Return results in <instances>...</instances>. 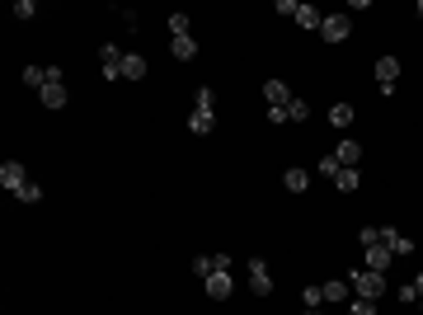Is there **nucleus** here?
<instances>
[{
    "instance_id": "nucleus-1",
    "label": "nucleus",
    "mask_w": 423,
    "mask_h": 315,
    "mask_svg": "<svg viewBox=\"0 0 423 315\" xmlns=\"http://www.w3.org/2000/svg\"><path fill=\"white\" fill-rule=\"evenodd\" d=\"M348 287L358 292V296H367V301H381V292H386V273L358 268V273H348Z\"/></svg>"
},
{
    "instance_id": "nucleus-2",
    "label": "nucleus",
    "mask_w": 423,
    "mask_h": 315,
    "mask_svg": "<svg viewBox=\"0 0 423 315\" xmlns=\"http://www.w3.org/2000/svg\"><path fill=\"white\" fill-rule=\"evenodd\" d=\"M28 184H33V179L24 174V165H19V160H5V165H0V188H5V193H14V198H19Z\"/></svg>"
},
{
    "instance_id": "nucleus-3",
    "label": "nucleus",
    "mask_w": 423,
    "mask_h": 315,
    "mask_svg": "<svg viewBox=\"0 0 423 315\" xmlns=\"http://www.w3.org/2000/svg\"><path fill=\"white\" fill-rule=\"evenodd\" d=\"M376 85H381V94H395V85H400V57H381L376 61Z\"/></svg>"
},
{
    "instance_id": "nucleus-4",
    "label": "nucleus",
    "mask_w": 423,
    "mask_h": 315,
    "mask_svg": "<svg viewBox=\"0 0 423 315\" xmlns=\"http://www.w3.org/2000/svg\"><path fill=\"white\" fill-rule=\"evenodd\" d=\"M348 33H353L348 14H324V24H320V38H324V43H344Z\"/></svg>"
},
{
    "instance_id": "nucleus-5",
    "label": "nucleus",
    "mask_w": 423,
    "mask_h": 315,
    "mask_svg": "<svg viewBox=\"0 0 423 315\" xmlns=\"http://www.w3.org/2000/svg\"><path fill=\"white\" fill-rule=\"evenodd\" d=\"M123 48H118V43H104V48H99V61H104V76L108 80H123Z\"/></svg>"
},
{
    "instance_id": "nucleus-6",
    "label": "nucleus",
    "mask_w": 423,
    "mask_h": 315,
    "mask_svg": "<svg viewBox=\"0 0 423 315\" xmlns=\"http://www.w3.org/2000/svg\"><path fill=\"white\" fill-rule=\"evenodd\" d=\"M249 287H254V296H268V292H273V278H268V263L259 259V254L249 259Z\"/></svg>"
},
{
    "instance_id": "nucleus-7",
    "label": "nucleus",
    "mask_w": 423,
    "mask_h": 315,
    "mask_svg": "<svg viewBox=\"0 0 423 315\" xmlns=\"http://www.w3.org/2000/svg\"><path fill=\"white\" fill-rule=\"evenodd\" d=\"M264 99H268V108H287L296 94H291L287 80H268V85H264Z\"/></svg>"
},
{
    "instance_id": "nucleus-8",
    "label": "nucleus",
    "mask_w": 423,
    "mask_h": 315,
    "mask_svg": "<svg viewBox=\"0 0 423 315\" xmlns=\"http://www.w3.org/2000/svg\"><path fill=\"white\" fill-rule=\"evenodd\" d=\"M207 296L212 301H226V296H231V268H216L207 278Z\"/></svg>"
},
{
    "instance_id": "nucleus-9",
    "label": "nucleus",
    "mask_w": 423,
    "mask_h": 315,
    "mask_svg": "<svg viewBox=\"0 0 423 315\" xmlns=\"http://www.w3.org/2000/svg\"><path fill=\"white\" fill-rule=\"evenodd\" d=\"M188 132H193V136H207V132H216V113H207V108H193V113H188Z\"/></svg>"
},
{
    "instance_id": "nucleus-10",
    "label": "nucleus",
    "mask_w": 423,
    "mask_h": 315,
    "mask_svg": "<svg viewBox=\"0 0 423 315\" xmlns=\"http://www.w3.org/2000/svg\"><path fill=\"white\" fill-rule=\"evenodd\" d=\"M381 245H386L391 254H409V250H414V240L404 236V231H395V226H386V231H381Z\"/></svg>"
},
{
    "instance_id": "nucleus-11",
    "label": "nucleus",
    "mask_w": 423,
    "mask_h": 315,
    "mask_svg": "<svg viewBox=\"0 0 423 315\" xmlns=\"http://www.w3.org/2000/svg\"><path fill=\"white\" fill-rule=\"evenodd\" d=\"M334 156H339V165H344V170H353V165H358V160H362V146H358V141H339V146H334Z\"/></svg>"
},
{
    "instance_id": "nucleus-12",
    "label": "nucleus",
    "mask_w": 423,
    "mask_h": 315,
    "mask_svg": "<svg viewBox=\"0 0 423 315\" xmlns=\"http://www.w3.org/2000/svg\"><path fill=\"white\" fill-rule=\"evenodd\" d=\"M123 80H146V57H141V52L123 57Z\"/></svg>"
},
{
    "instance_id": "nucleus-13",
    "label": "nucleus",
    "mask_w": 423,
    "mask_h": 315,
    "mask_svg": "<svg viewBox=\"0 0 423 315\" xmlns=\"http://www.w3.org/2000/svg\"><path fill=\"white\" fill-rule=\"evenodd\" d=\"M391 259H395V254H391L386 245H371V250H367V268H371V273H386Z\"/></svg>"
},
{
    "instance_id": "nucleus-14",
    "label": "nucleus",
    "mask_w": 423,
    "mask_h": 315,
    "mask_svg": "<svg viewBox=\"0 0 423 315\" xmlns=\"http://www.w3.org/2000/svg\"><path fill=\"white\" fill-rule=\"evenodd\" d=\"M38 99H43V108H66V85H43Z\"/></svg>"
},
{
    "instance_id": "nucleus-15",
    "label": "nucleus",
    "mask_w": 423,
    "mask_h": 315,
    "mask_svg": "<svg viewBox=\"0 0 423 315\" xmlns=\"http://www.w3.org/2000/svg\"><path fill=\"white\" fill-rule=\"evenodd\" d=\"M169 52L179 57V61H193V57H198V38H193V33H184V38H174V43H169Z\"/></svg>"
},
{
    "instance_id": "nucleus-16",
    "label": "nucleus",
    "mask_w": 423,
    "mask_h": 315,
    "mask_svg": "<svg viewBox=\"0 0 423 315\" xmlns=\"http://www.w3.org/2000/svg\"><path fill=\"white\" fill-rule=\"evenodd\" d=\"M282 188H287V193H306V188H311V174L296 165V170H287V174H282Z\"/></svg>"
},
{
    "instance_id": "nucleus-17",
    "label": "nucleus",
    "mask_w": 423,
    "mask_h": 315,
    "mask_svg": "<svg viewBox=\"0 0 423 315\" xmlns=\"http://www.w3.org/2000/svg\"><path fill=\"white\" fill-rule=\"evenodd\" d=\"M334 188H339V193H358V188H362V174H358V170H339V174H334Z\"/></svg>"
},
{
    "instance_id": "nucleus-18",
    "label": "nucleus",
    "mask_w": 423,
    "mask_h": 315,
    "mask_svg": "<svg viewBox=\"0 0 423 315\" xmlns=\"http://www.w3.org/2000/svg\"><path fill=\"white\" fill-rule=\"evenodd\" d=\"M296 24H301V28H316V33H320V24H324V14H320L316 5H301V10H296Z\"/></svg>"
},
{
    "instance_id": "nucleus-19",
    "label": "nucleus",
    "mask_w": 423,
    "mask_h": 315,
    "mask_svg": "<svg viewBox=\"0 0 423 315\" xmlns=\"http://www.w3.org/2000/svg\"><path fill=\"white\" fill-rule=\"evenodd\" d=\"M169 33H174V38H184V33H193V19H188L184 10H179V14H169Z\"/></svg>"
},
{
    "instance_id": "nucleus-20",
    "label": "nucleus",
    "mask_w": 423,
    "mask_h": 315,
    "mask_svg": "<svg viewBox=\"0 0 423 315\" xmlns=\"http://www.w3.org/2000/svg\"><path fill=\"white\" fill-rule=\"evenodd\" d=\"M306 118H311V104H306V99H291L287 104V123H306Z\"/></svg>"
},
{
    "instance_id": "nucleus-21",
    "label": "nucleus",
    "mask_w": 423,
    "mask_h": 315,
    "mask_svg": "<svg viewBox=\"0 0 423 315\" xmlns=\"http://www.w3.org/2000/svg\"><path fill=\"white\" fill-rule=\"evenodd\" d=\"M329 123H334V128H348V123H353V104H334L329 108Z\"/></svg>"
},
{
    "instance_id": "nucleus-22",
    "label": "nucleus",
    "mask_w": 423,
    "mask_h": 315,
    "mask_svg": "<svg viewBox=\"0 0 423 315\" xmlns=\"http://www.w3.org/2000/svg\"><path fill=\"white\" fill-rule=\"evenodd\" d=\"M24 85L43 90V85H48V71H43V66H24Z\"/></svg>"
},
{
    "instance_id": "nucleus-23",
    "label": "nucleus",
    "mask_w": 423,
    "mask_h": 315,
    "mask_svg": "<svg viewBox=\"0 0 423 315\" xmlns=\"http://www.w3.org/2000/svg\"><path fill=\"white\" fill-rule=\"evenodd\" d=\"M301 301H306V311H320V306H324V287H306Z\"/></svg>"
},
{
    "instance_id": "nucleus-24",
    "label": "nucleus",
    "mask_w": 423,
    "mask_h": 315,
    "mask_svg": "<svg viewBox=\"0 0 423 315\" xmlns=\"http://www.w3.org/2000/svg\"><path fill=\"white\" fill-rule=\"evenodd\" d=\"M358 245H362V250L381 245V226H362V231H358Z\"/></svg>"
},
{
    "instance_id": "nucleus-25",
    "label": "nucleus",
    "mask_w": 423,
    "mask_h": 315,
    "mask_svg": "<svg viewBox=\"0 0 423 315\" xmlns=\"http://www.w3.org/2000/svg\"><path fill=\"white\" fill-rule=\"evenodd\" d=\"M193 273H198V278H212V273H216V259H212V254H198V259H193Z\"/></svg>"
},
{
    "instance_id": "nucleus-26",
    "label": "nucleus",
    "mask_w": 423,
    "mask_h": 315,
    "mask_svg": "<svg viewBox=\"0 0 423 315\" xmlns=\"http://www.w3.org/2000/svg\"><path fill=\"white\" fill-rule=\"evenodd\" d=\"M324 301H348V283H324Z\"/></svg>"
},
{
    "instance_id": "nucleus-27",
    "label": "nucleus",
    "mask_w": 423,
    "mask_h": 315,
    "mask_svg": "<svg viewBox=\"0 0 423 315\" xmlns=\"http://www.w3.org/2000/svg\"><path fill=\"white\" fill-rule=\"evenodd\" d=\"M348 315H376V301H367V296H353Z\"/></svg>"
},
{
    "instance_id": "nucleus-28",
    "label": "nucleus",
    "mask_w": 423,
    "mask_h": 315,
    "mask_svg": "<svg viewBox=\"0 0 423 315\" xmlns=\"http://www.w3.org/2000/svg\"><path fill=\"white\" fill-rule=\"evenodd\" d=\"M38 14V0H14V19H33Z\"/></svg>"
},
{
    "instance_id": "nucleus-29",
    "label": "nucleus",
    "mask_w": 423,
    "mask_h": 315,
    "mask_svg": "<svg viewBox=\"0 0 423 315\" xmlns=\"http://www.w3.org/2000/svg\"><path fill=\"white\" fill-rule=\"evenodd\" d=\"M316 170H320V174H324V179H334V174H339L344 165H339V156H324V160H320V165H316Z\"/></svg>"
},
{
    "instance_id": "nucleus-30",
    "label": "nucleus",
    "mask_w": 423,
    "mask_h": 315,
    "mask_svg": "<svg viewBox=\"0 0 423 315\" xmlns=\"http://www.w3.org/2000/svg\"><path fill=\"white\" fill-rule=\"evenodd\" d=\"M193 108H207V113H216V94H212L207 85H203V90H198V104Z\"/></svg>"
},
{
    "instance_id": "nucleus-31",
    "label": "nucleus",
    "mask_w": 423,
    "mask_h": 315,
    "mask_svg": "<svg viewBox=\"0 0 423 315\" xmlns=\"http://www.w3.org/2000/svg\"><path fill=\"white\" fill-rule=\"evenodd\" d=\"M273 10H278V14H291V19H296V10H301V0H278Z\"/></svg>"
},
{
    "instance_id": "nucleus-32",
    "label": "nucleus",
    "mask_w": 423,
    "mask_h": 315,
    "mask_svg": "<svg viewBox=\"0 0 423 315\" xmlns=\"http://www.w3.org/2000/svg\"><path fill=\"white\" fill-rule=\"evenodd\" d=\"M19 203H43V188H38V184H28L24 193H19Z\"/></svg>"
},
{
    "instance_id": "nucleus-33",
    "label": "nucleus",
    "mask_w": 423,
    "mask_h": 315,
    "mask_svg": "<svg viewBox=\"0 0 423 315\" xmlns=\"http://www.w3.org/2000/svg\"><path fill=\"white\" fill-rule=\"evenodd\" d=\"M395 296H400V301H404V306H409V301H419V292H414V283H404V287H400Z\"/></svg>"
},
{
    "instance_id": "nucleus-34",
    "label": "nucleus",
    "mask_w": 423,
    "mask_h": 315,
    "mask_svg": "<svg viewBox=\"0 0 423 315\" xmlns=\"http://www.w3.org/2000/svg\"><path fill=\"white\" fill-rule=\"evenodd\" d=\"M414 292H419V296H423V268H419V273H414Z\"/></svg>"
},
{
    "instance_id": "nucleus-35",
    "label": "nucleus",
    "mask_w": 423,
    "mask_h": 315,
    "mask_svg": "<svg viewBox=\"0 0 423 315\" xmlns=\"http://www.w3.org/2000/svg\"><path fill=\"white\" fill-rule=\"evenodd\" d=\"M419 14H423V0H419Z\"/></svg>"
},
{
    "instance_id": "nucleus-36",
    "label": "nucleus",
    "mask_w": 423,
    "mask_h": 315,
    "mask_svg": "<svg viewBox=\"0 0 423 315\" xmlns=\"http://www.w3.org/2000/svg\"><path fill=\"white\" fill-rule=\"evenodd\" d=\"M306 315H320V311H306Z\"/></svg>"
}]
</instances>
